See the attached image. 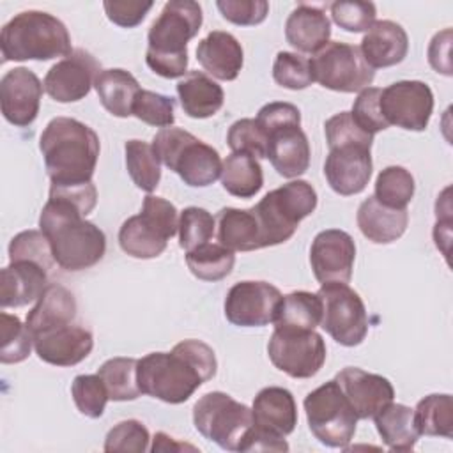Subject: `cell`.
I'll use <instances>...</instances> for the list:
<instances>
[{
  "label": "cell",
  "instance_id": "37",
  "mask_svg": "<svg viewBox=\"0 0 453 453\" xmlns=\"http://www.w3.org/2000/svg\"><path fill=\"white\" fill-rule=\"evenodd\" d=\"M186 264L191 274L203 281H219L226 278L235 264V255L223 244H202L186 251Z\"/></svg>",
  "mask_w": 453,
  "mask_h": 453
},
{
  "label": "cell",
  "instance_id": "11",
  "mask_svg": "<svg viewBox=\"0 0 453 453\" xmlns=\"http://www.w3.org/2000/svg\"><path fill=\"white\" fill-rule=\"evenodd\" d=\"M308 62L313 81L334 92H361L375 78V71L365 62L359 46L347 42H327Z\"/></svg>",
  "mask_w": 453,
  "mask_h": 453
},
{
  "label": "cell",
  "instance_id": "18",
  "mask_svg": "<svg viewBox=\"0 0 453 453\" xmlns=\"http://www.w3.org/2000/svg\"><path fill=\"white\" fill-rule=\"evenodd\" d=\"M44 85L37 74L27 67H14L0 80V106L7 122L27 127L39 113Z\"/></svg>",
  "mask_w": 453,
  "mask_h": 453
},
{
  "label": "cell",
  "instance_id": "53",
  "mask_svg": "<svg viewBox=\"0 0 453 453\" xmlns=\"http://www.w3.org/2000/svg\"><path fill=\"white\" fill-rule=\"evenodd\" d=\"M255 120L258 122L264 134L267 136V133H271L274 129H281V127H288V126H301V111L292 103L273 101V103L264 104L258 110V115Z\"/></svg>",
  "mask_w": 453,
  "mask_h": 453
},
{
  "label": "cell",
  "instance_id": "56",
  "mask_svg": "<svg viewBox=\"0 0 453 453\" xmlns=\"http://www.w3.org/2000/svg\"><path fill=\"white\" fill-rule=\"evenodd\" d=\"M449 50H451V28H444L437 32L428 44V62L437 73L444 76L453 74Z\"/></svg>",
  "mask_w": 453,
  "mask_h": 453
},
{
  "label": "cell",
  "instance_id": "35",
  "mask_svg": "<svg viewBox=\"0 0 453 453\" xmlns=\"http://www.w3.org/2000/svg\"><path fill=\"white\" fill-rule=\"evenodd\" d=\"M322 320V301L319 294L296 290L281 297L274 317V327L315 329Z\"/></svg>",
  "mask_w": 453,
  "mask_h": 453
},
{
  "label": "cell",
  "instance_id": "32",
  "mask_svg": "<svg viewBox=\"0 0 453 453\" xmlns=\"http://www.w3.org/2000/svg\"><path fill=\"white\" fill-rule=\"evenodd\" d=\"M375 428L391 451H412L419 432L414 421V409L403 403H388L375 416Z\"/></svg>",
  "mask_w": 453,
  "mask_h": 453
},
{
  "label": "cell",
  "instance_id": "54",
  "mask_svg": "<svg viewBox=\"0 0 453 453\" xmlns=\"http://www.w3.org/2000/svg\"><path fill=\"white\" fill-rule=\"evenodd\" d=\"M108 19L122 28H133L143 21L147 12L152 9V2L134 0H106L103 2Z\"/></svg>",
  "mask_w": 453,
  "mask_h": 453
},
{
  "label": "cell",
  "instance_id": "2",
  "mask_svg": "<svg viewBox=\"0 0 453 453\" xmlns=\"http://www.w3.org/2000/svg\"><path fill=\"white\" fill-rule=\"evenodd\" d=\"M39 228L51 246L57 265L64 271L88 269L104 257V232L64 198H48L39 216Z\"/></svg>",
  "mask_w": 453,
  "mask_h": 453
},
{
  "label": "cell",
  "instance_id": "14",
  "mask_svg": "<svg viewBox=\"0 0 453 453\" xmlns=\"http://www.w3.org/2000/svg\"><path fill=\"white\" fill-rule=\"evenodd\" d=\"M380 113L386 122L407 131H425L432 111V88L419 80H402L380 92Z\"/></svg>",
  "mask_w": 453,
  "mask_h": 453
},
{
  "label": "cell",
  "instance_id": "57",
  "mask_svg": "<svg viewBox=\"0 0 453 453\" xmlns=\"http://www.w3.org/2000/svg\"><path fill=\"white\" fill-rule=\"evenodd\" d=\"M173 437H170V435H166L165 432H157L156 435H154V444H152V451H179V449H195L193 446H188V444H175L173 441H172Z\"/></svg>",
  "mask_w": 453,
  "mask_h": 453
},
{
  "label": "cell",
  "instance_id": "28",
  "mask_svg": "<svg viewBox=\"0 0 453 453\" xmlns=\"http://www.w3.org/2000/svg\"><path fill=\"white\" fill-rule=\"evenodd\" d=\"M361 234L375 244H389L403 235L409 225L407 209H393L380 203L373 195L361 202L356 214Z\"/></svg>",
  "mask_w": 453,
  "mask_h": 453
},
{
  "label": "cell",
  "instance_id": "22",
  "mask_svg": "<svg viewBox=\"0 0 453 453\" xmlns=\"http://www.w3.org/2000/svg\"><path fill=\"white\" fill-rule=\"evenodd\" d=\"M251 414L255 428L276 437H287L297 425L294 395L280 386L260 389L253 400Z\"/></svg>",
  "mask_w": 453,
  "mask_h": 453
},
{
  "label": "cell",
  "instance_id": "36",
  "mask_svg": "<svg viewBox=\"0 0 453 453\" xmlns=\"http://www.w3.org/2000/svg\"><path fill=\"white\" fill-rule=\"evenodd\" d=\"M414 421L419 435L453 437V400L451 395H428L414 409Z\"/></svg>",
  "mask_w": 453,
  "mask_h": 453
},
{
  "label": "cell",
  "instance_id": "38",
  "mask_svg": "<svg viewBox=\"0 0 453 453\" xmlns=\"http://www.w3.org/2000/svg\"><path fill=\"white\" fill-rule=\"evenodd\" d=\"M136 368L138 359L134 357H111L99 366L97 375L103 379L110 400L127 402L142 395Z\"/></svg>",
  "mask_w": 453,
  "mask_h": 453
},
{
  "label": "cell",
  "instance_id": "23",
  "mask_svg": "<svg viewBox=\"0 0 453 453\" xmlns=\"http://www.w3.org/2000/svg\"><path fill=\"white\" fill-rule=\"evenodd\" d=\"M48 287V271L30 260H12L0 271V306L19 308L41 297Z\"/></svg>",
  "mask_w": 453,
  "mask_h": 453
},
{
  "label": "cell",
  "instance_id": "29",
  "mask_svg": "<svg viewBox=\"0 0 453 453\" xmlns=\"http://www.w3.org/2000/svg\"><path fill=\"white\" fill-rule=\"evenodd\" d=\"M76 299L71 290L58 283H48L35 306L27 313V327L34 334L51 327L71 324L76 317Z\"/></svg>",
  "mask_w": 453,
  "mask_h": 453
},
{
  "label": "cell",
  "instance_id": "4",
  "mask_svg": "<svg viewBox=\"0 0 453 453\" xmlns=\"http://www.w3.org/2000/svg\"><path fill=\"white\" fill-rule=\"evenodd\" d=\"M202 7L193 0H170L147 34V65L159 76H186L188 42L202 27Z\"/></svg>",
  "mask_w": 453,
  "mask_h": 453
},
{
  "label": "cell",
  "instance_id": "42",
  "mask_svg": "<svg viewBox=\"0 0 453 453\" xmlns=\"http://www.w3.org/2000/svg\"><path fill=\"white\" fill-rule=\"evenodd\" d=\"M216 221L212 214L202 207H186L179 216V246L191 251L212 239Z\"/></svg>",
  "mask_w": 453,
  "mask_h": 453
},
{
  "label": "cell",
  "instance_id": "30",
  "mask_svg": "<svg viewBox=\"0 0 453 453\" xmlns=\"http://www.w3.org/2000/svg\"><path fill=\"white\" fill-rule=\"evenodd\" d=\"M177 96L184 113L191 119H209L216 115L225 103L221 85L202 71L186 73L177 83Z\"/></svg>",
  "mask_w": 453,
  "mask_h": 453
},
{
  "label": "cell",
  "instance_id": "10",
  "mask_svg": "<svg viewBox=\"0 0 453 453\" xmlns=\"http://www.w3.org/2000/svg\"><path fill=\"white\" fill-rule=\"evenodd\" d=\"M304 411L310 432L320 444L343 449L352 441L357 416L334 379L306 395Z\"/></svg>",
  "mask_w": 453,
  "mask_h": 453
},
{
  "label": "cell",
  "instance_id": "50",
  "mask_svg": "<svg viewBox=\"0 0 453 453\" xmlns=\"http://www.w3.org/2000/svg\"><path fill=\"white\" fill-rule=\"evenodd\" d=\"M324 133L329 149L338 145H365L372 149L373 143V134L361 129L350 111H340L329 117L324 124Z\"/></svg>",
  "mask_w": 453,
  "mask_h": 453
},
{
  "label": "cell",
  "instance_id": "43",
  "mask_svg": "<svg viewBox=\"0 0 453 453\" xmlns=\"http://www.w3.org/2000/svg\"><path fill=\"white\" fill-rule=\"evenodd\" d=\"M71 395L78 411L83 416L92 419H97L103 416L106 402L110 400L106 386L97 373L74 377L71 386Z\"/></svg>",
  "mask_w": 453,
  "mask_h": 453
},
{
  "label": "cell",
  "instance_id": "46",
  "mask_svg": "<svg viewBox=\"0 0 453 453\" xmlns=\"http://www.w3.org/2000/svg\"><path fill=\"white\" fill-rule=\"evenodd\" d=\"M273 78L280 87L288 90H303L313 83L308 58L292 51H280L276 55Z\"/></svg>",
  "mask_w": 453,
  "mask_h": 453
},
{
  "label": "cell",
  "instance_id": "47",
  "mask_svg": "<svg viewBox=\"0 0 453 453\" xmlns=\"http://www.w3.org/2000/svg\"><path fill=\"white\" fill-rule=\"evenodd\" d=\"M226 143L232 152L250 154L257 159L267 156V136L255 119L235 120L226 133Z\"/></svg>",
  "mask_w": 453,
  "mask_h": 453
},
{
  "label": "cell",
  "instance_id": "1",
  "mask_svg": "<svg viewBox=\"0 0 453 453\" xmlns=\"http://www.w3.org/2000/svg\"><path fill=\"white\" fill-rule=\"evenodd\" d=\"M214 350L200 340H182L172 352H150L138 359L136 377L143 395L182 403L216 375Z\"/></svg>",
  "mask_w": 453,
  "mask_h": 453
},
{
  "label": "cell",
  "instance_id": "16",
  "mask_svg": "<svg viewBox=\"0 0 453 453\" xmlns=\"http://www.w3.org/2000/svg\"><path fill=\"white\" fill-rule=\"evenodd\" d=\"M99 62L85 50H73L58 60L44 76V90L57 103H74L88 96L99 74Z\"/></svg>",
  "mask_w": 453,
  "mask_h": 453
},
{
  "label": "cell",
  "instance_id": "33",
  "mask_svg": "<svg viewBox=\"0 0 453 453\" xmlns=\"http://www.w3.org/2000/svg\"><path fill=\"white\" fill-rule=\"evenodd\" d=\"M94 88L101 104L115 117L133 115V103L142 90L136 78L124 69H103L96 76Z\"/></svg>",
  "mask_w": 453,
  "mask_h": 453
},
{
  "label": "cell",
  "instance_id": "31",
  "mask_svg": "<svg viewBox=\"0 0 453 453\" xmlns=\"http://www.w3.org/2000/svg\"><path fill=\"white\" fill-rule=\"evenodd\" d=\"M218 241L232 251H253L262 248L260 228L251 209L223 207L216 216Z\"/></svg>",
  "mask_w": 453,
  "mask_h": 453
},
{
  "label": "cell",
  "instance_id": "39",
  "mask_svg": "<svg viewBox=\"0 0 453 453\" xmlns=\"http://www.w3.org/2000/svg\"><path fill=\"white\" fill-rule=\"evenodd\" d=\"M126 168L136 188L152 193L161 180V161L152 145L143 140H127L124 145Z\"/></svg>",
  "mask_w": 453,
  "mask_h": 453
},
{
  "label": "cell",
  "instance_id": "21",
  "mask_svg": "<svg viewBox=\"0 0 453 453\" xmlns=\"http://www.w3.org/2000/svg\"><path fill=\"white\" fill-rule=\"evenodd\" d=\"M32 338L39 359L53 366H74L81 363L94 347L92 333L73 322L37 333Z\"/></svg>",
  "mask_w": 453,
  "mask_h": 453
},
{
  "label": "cell",
  "instance_id": "27",
  "mask_svg": "<svg viewBox=\"0 0 453 453\" xmlns=\"http://www.w3.org/2000/svg\"><path fill=\"white\" fill-rule=\"evenodd\" d=\"M329 35L331 21L317 5L299 4L285 21V39L301 53H317L329 42Z\"/></svg>",
  "mask_w": 453,
  "mask_h": 453
},
{
  "label": "cell",
  "instance_id": "45",
  "mask_svg": "<svg viewBox=\"0 0 453 453\" xmlns=\"http://www.w3.org/2000/svg\"><path fill=\"white\" fill-rule=\"evenodd\" d=\"M9 260H30L42 265L46 271L57 264L51 246L41 230H23L16 234L9 244Z\"/></svg>",
  "mask_w": 453,
  "mask_h": 453
},
{
  "label": "cell",
  "instance_id": "52",
  "mask_svg": "<svg viewBox=\"0 0 453 453\" xmlns=\"http://www.w3.org/2000/svg\"><path fill=\"white\" fill-rule=\"evenodd\" d=\"M216 7L226 21L239 27H255L269 14L265 0H218Z\"/></svg>",
  "mask_w": 453,
  "mask_h": 453
},
{
  "label": "cell",
  "instance_id": "12",
  "mask_svg": "<svg viewBox=\"0 0 453 453\" xmlns=\"http://www.w3.org/2000/svg\"><path fill=\"white\" fill-rule=\"evenodd\" d=\"M322 301L320 327L340 345L356 347L368 334V315L359 294L347 283H324L317 292Z\"/></svg>",
  "mask_w": 453,
  "mask_h": 453
},
{
  "label": "cell",
  "instance_id": "41",
  "mask_svg": "<svg viewBox=\"0 0 453 453\" xmlns=\"http://www.w3.org/2000/svg\"><path fill=\"white\" fill-rule=\"evenodd\" d=\"M0 334H2V349L0 361L4 365L21 363L30 356L34 338L28 331L27 324H23L16 315H9L5 311L0 313Z\"/></svg>",
  "mask_w": 453,
  "mask_h": 453
},
{
  "label": "cell",
  "instance_id": "9",
  "mask_svg": "<svg viewBox=\"0 0 453 453\" xmlns=\"http://www.w3.org/2000/svg\"><path fill=\"white\" fill-rule=\"evenodd\" d=\"M193 425L202 437L226 451H244L253 428L251 409L223 391H211L193 407Z\"/></svg>",
  "mask_w": 453,
  "mask_h": 453
},
{
  "label": "cell",
  "instance_id": "48",
  "mask_svg": "<svg viewBox=\"0 0 453 453\" xmlns=\"http://www.w3.org/2000/svg\"><path fill=\"white\" fill-rule=\"evenodd\" d=\"M149 430L138 419H124L117 423L104 439V451H136L143 453L149 449Z\"/></svg>",
  "mask_w": 453,
  "mask_h": 453
},
{
  "label": "cell",
  "instance_id": "3",
  "mask_svg": "<svg viewBox=\"0 0 453 453\" xmlns=\"http://www.w3.org/2000/svg\"><path fill=\"white\" fill-rule=\"evenodd\" d=\"M39 149L51 184L65 186L92 180L101 147L92 127L71 117H57L41 133Z\"/></svg>",
  "mask_w": 453,
  "mask_h": 453
},
{
  "label": "cell",
  "instance_id": "17",
  "mask_svg": "<svg viewBox=\"0 0 453 453\" xmlns=\"http://www.w3.org/2000/svg\"><path fill=\"white\" fill-rule=\"evenodd\" d=\"M356 260L354 239L340 228H327L315 235L310 264L319 283H349Z\"/></svg>",
  "mask_w": 453,
  "mask_h": 453
},
{
  "label": "cell",
  "instance_id": "26",
  "mask_svg": "<svg viewBox=\"0 0 453 453\" xmlns=\"http://www.w3.org/2000/svg\"><path fill=\"white\" fill-rule=\"evenodd\" d=\"M196 60L214 78L232 81L242 69L244 53L241 42L232 34L212 30L198 42Z\"/></svg>",
  "mask_w": 453,
  "mask_h": 453
},
{
  "label": "cell",
  "instance_id": "13",
  "mask_svg": "<svg viewBox=\"0 0 453 453\" xmlns=\"http://www.w3.org/2000/svg\"><path fill=\"white\" fill-rule=\"evenodd\" d=\"M271 363L292 379H310L326 363V343L315 329L274 327L267 343Z\"/></svg>",
  "mask_w": 453,
  "mask_h": 453
},
{
  "label": "cell",
  "instance_id": "6",
  "mask_svg": "<svg viewBox=\"0 0 453 453\" xmlns=\"http://www.w3.org/2000/svg\"><path fill=\"white\" fill-rule=\"evenodd\" d=\"M152 149L157 159L191 188L211 186L221 175L223 161L218 150L180 127H161L152 138Z\"/></svg>",
  "mask_w": 453,
  "mask_h": 453
},
{
  "label": "cell",
  "instance_id": "7",
  "mask_svg": "<svg viewBox=\"0 0 453 453\" xmlns=\"http://www.w3.org/2000/svg\"><path fill=\"white\" fill-rule=\"evenodd\" d=\"M317 207V191L306 180H290L269 191L257 205L251 207L258 228L262 248L276 246L288 241L299 223Z\"/></svg>",
  "mask_w": 453,
  "mask_h": 453
},
{
  "label": "cell",
  "instance_id": "51",
  "mask_svg": "<svg viewBox=\"0 0 453 453\" xmlns=\"http://www.w3.org/2000/svg\"><path fill=\"white\" fill-rule=\"evenodd\" d=\"M380 92H382V88H377V87L363 88L357 94L352 111H350L356 124L370 134H375V133L389 127V124L386 122V119L380 113V104H379Z\"/></svg>",
  "mask_w": 453,
  "mask_h": 453
},
{
  "label": "cell",
  "instance_id": "8",
  "mask_svg": "<svg viewBox=\"0 0 453 453\" xmlns=\"http://www.w3.org/2000/svg\"><path fill=\"white\" fill-rule=\"evenodd\" d=\"M179 230V214L173 203L147 195L140 214L127 218L119 230V244L133 258L159 257Z\"/></svg>",
  "mask_w": 453,
  "mask_h": 453
},
{
  "label": "cell",
  "instance_id": "44",
  "mask_svg": "<svg viewBox=\"0 0 453 453\" xmlns=\"http://www.w3.org/2000/svg\"><path fill=\"white\" fill-rule=\"evenodd\" d=\"M133 115L156 127H170L175 122V101L165 94L140 90L133 103Z\"/></svg>",
  "mask_w": 453,
  "mask_h": 453
},
{
  "label": "cell",
  "instance_id": "40",
  "mask_svg": "<svg viewBox=\"0 0 453 453\" xmlns=\"http://www.w3.org/2000/svg\"><path fill=\"white\" fill-rule=\"evenodd\" d=\"M414 177L403 166H388L384 168L375 180L373 196L393 209H407L409 202L414 196Z\"/></svg>",
  "mask_w": 453,
  "mask_h": 453
},
{
  "label": "cell",
  "instance_id": "20",
  "mask_svg": "<svg viewBox=\"0 0 453 453\" xmlns=\"http://www.w3.org/2000/svg\"><path fill=\"white\" fill-rule=\"evenodd\" d=\"M334 380L338 382L340 389L354 409L357 419L373 418L395 398V389L386 377L365 372L356 366H347L340 370Z\"/></svg>",
  "mask_w": 453,
  "mask_h": 453
},
{
  "label": "cell",
  "instance_id": "34",
  "mask_svg": "<svg viewBox=\"0 0 453 453\" xmlns=\"http://www.w3.org/2000/svg\"><path fill=\"white\" fill-rule=\"evenodd\" d=\"M219 177L223 189L237 198H251L264 186V173L258 159L242 152L226 156Z\"/></svg>",
  "mask_w": 453,
  "mask_h": 453
},
{
  "label": "cell",
  "instance_id": "19",
  "mask_svg": "<svg viewBox=\"0 0 453 453\" xmlns=\"http://www.w3.org/2000/svg\"><path fill=\"white\" fill-rule=\"evenodd\" d=\"M370 150L365 145H338L329 149L324 175L334 193L350 196L366 188L373 170Z\"/></svg>",
  "mask_w": 453,
  "mask_h": 453
},
{
  "label": "cell",
  "instance_id": "15",
  "mask_svg": "<svg viewBox=\"0 0 453 453\" xmlns=\"http://www.w3.org/2000/svg\"><path fill=\"white\" fill-rule=\"evenodd\" d=\"M281 292L267 281H239L225 297V317L239 327H262L274 322Z\"/></svg>",
  "mask_w": 453,
  "mask_h": 453
},
{
  "label": "cell",
  "instance_id": "5",
  "mask_svg": "<svg viewBox=\"0 0 453 453\" xmlns=\"http://www.w3.org/2000/svg\"><path fill=\"white\" fill-rule=\"evenodd\" d=\"M4 62L51 60L73 53L65 25L42 11H23L7 21L0 34Z\"/></svg>",
  "mask_w": 453,
  "mask_h": 453
},
{
  "label": "cell",
  "instance_id": "49",
  "mask_svg": "<svg viewBox=\"0 0 453 453\" xmlns=\"http://www.w3.org/2000/svg\"><path fill=\"white\" fill-rule=\"evenodd\" d=\"M333 21L347 32H365L375 23L377 9L372 2L340 0L331 4Z\"/></svg>",
  "mask_w": 453,
  "mask_h": 453
},
{
  "label": "cell",
  "instance_id": "24",
  "mask_svg": "<svg viewBox=\"0 0 453 453\" xmlns=\"http://www.w3.org/2000/svg\"><path fill=\"white\" fill-rule=\"evenodd\" d=\"M361 55L375 71L400 64L409 51V37L402 25L391 19L375 21L361 41Z\"/></svg>",
  "mask_w": 453,
  "mask_h": 453
},
{
  "label": "cell",
  "instance_id": "55",
  "mask_svg": "<svg viewBox=\"0 0 453 453\" xmlns=\"http://www.w3.org/2000/svg\"><path fill=\"white\" fill-rule=\"evenodd\" d=\"M50 196L64 198V200L74 203L83 212V216L90 214L97 203V189L92 184V180L83 182V184H65V186L51 184Z\"/></svg>",
  "mask_w": 453,
  "mask_h": 453
},
{
  "label": "cell",
  "instance_id": "25",
  "mask_svg": "<svg viewBox=\"0 0 453 453\" xmlns=\"http://www.w3.org/2000/svg\"><path fill=\"white\" fill-rule=\"evenodd\" d=\"M273 168L285 179L303 175L310 166V143L301 126L267 133V156Z\"/></svg>",
  "mask_w": 453,
  "mask_h": 453
}]
</instances>
